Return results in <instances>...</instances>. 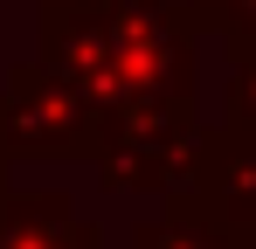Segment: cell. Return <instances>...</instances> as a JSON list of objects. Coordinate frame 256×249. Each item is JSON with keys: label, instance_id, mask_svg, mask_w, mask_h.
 <instances>
[{"label": "cell", "instance_id": "obj_1", "mask_svg": "<svg viewBox=\"0 0 256 249\" xmlns=\"http://www.w3.org/2000/svg\"><path fill=\"white\" fill-rule=\"evenodd\" d=\"M201 201L256 236V132L250 124H228L201 152Z\"/></svg>", "mask_w": 256, "mask_h": 249}, {"label": "cell", "instance_id": "obj_2", "mask_svg": "<svg viewBox=\"0 0 256 249\" xmlns=\"http://www.w3.org/2000/svg\"><path fill=\"white\" fill-rule=\"evenodd\" d=\"M228 118L256 132V35H228Z\"/></svg>", "mask_w": 256, "mask_h": 249}, {"label": "cell", "instance_id": "obj_3", "mask_svg": "<svg viewBox=\"0 0 256 249\" xmlns=\"http://www.w3.org/2000/svg\"><path fill=\"white\" fill-rule=\"evenodd\" d=\"M42 208H48V201L21 208V236H56V242H70V236H90V222H76V214H70V201L56 208V228H42ZM21 236L7 228V236H0V249H21Z\"/></svg>", "mask_w": 256, "mask_h": 249}, {"label": "cell", "instance_id": "obj_4", "mask_svg": "<svg viewBox=\"0 0 256 249\" xmlns=\"http://www.w3.org/2000/svg\"><path fill=\"white\" fill-rule=\"evenodd\" d=\"M208 21H222L228 35H256V0H201Z\"/></svg>", "mask_w": 256, "mask_h": 249}]
</instances>
